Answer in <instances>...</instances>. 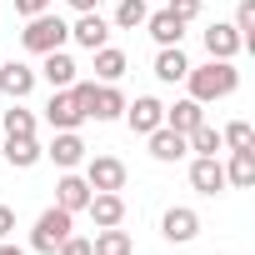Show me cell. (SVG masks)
Returning a JSON list of instances; mask_svg holds the SVG:
<instances>
[{
  "instance_id": "1",
  "label": "cell",
  "mask_w": 255,
  "mask_h": 255,
  "mask_svg": "<svg viewBox=\"0 0 255 255\" xmlns=\"http://www.w3.org/2000/svg\"><path fill=\"white\" fill-rule=\"evenodd\" d=\"M185 85H190V100L215 105V100H230L240 90V70H235V60H205V65L185 70Z\"/></svg>"
},
{
  "instance_id": "2",
  "label": "cell",
  "mask_w": 255,
  "mask_h": 255,
  "mask_svg": "<svg viewBox=\"0 0 255 255\" xmlns=\"http://www.w3.org/2000/svg\"><path fill=\"white\" fill-rule=\"evenodd\" d=\"M20 45H25L30 55L65 50V45H70V20H60L55 10H45V15H30V20H25V30H20Z\"/></svg>"
},
{
  "instance_id": "3",
  "label": "cell",
  "mask_w": 255,
  "mask_h": 255,
  "mask_svg": "<svg viewBox=\"0 0 255 255\" xmlns=\"http://www.w3.org/2000/svg\"><path fill=\"white\" fill-rule=\"evenodd\" d=\"M75 230V215L70 210H60V205H50V210H40L35 215V230H30V250L35 255H55L60 250V240Z\"/></svg>"
},
{
  "instance_id": "4",
  "label": "cell",
  "mask_w": 255,
  "mask_h": 255,
  "mask_svg": "<svg viewBox=\"0 0 255 255\" xmlns=\"http://www.w3.org/2000/svg\"><path fill=\"white\" fill-rule=\"evenodd\" d=\"M85 185L90 190H125V175H130V170H125V160L120 155H85Z\"/></svg>"
},
{
  "instance_id": "5",
  "label": "cell",
  "mask_w": 255,
  "mask_h": 255,
  "mask_svg": "<svg viewBox=\"0 0 255 255\" xmlns=\"http://www.w3.org/2000/svg\"><path fill=\"white\" fill-rule=\"evenodd\" d=\"M45 125H50V130H80V125H85V110H80V100H75L70 85H65V90H50V100H45Z\"/></svg>"
},
{
  "instance_id": "6",
  "label": "cell",
  "mask_w": 255,
  "mask_h": 255,
  "mask_svg": "<svg viewBox=\"0 0 255 255\" xmlns=\"http://www.w3.org/2000/svg\"><path fill=\"white\" fill-rule=\"evenodd\" d=\"M120 120L130 125L135 135H150V130L165 125V105H160L155 95H135V100H125V115H120Z\"/></svg>"
},
{
  "instance_id": "7",
  "label": "cell",
  "mask_w": 255,
  "mask_h": 255,
  "mask_svg": "<svg viewBox=\"0 0 255 255\" xmlns=\"http://www.w3.org/2000/svg\"><path fill=\"white\" fill-rule=\"evenodd\" d=\"M110 20L100 15V10H80L75 20H70V40L80 45V50H100V45H110Z\"/></svg>"
},
{
  "instance_id": "8",
  "label": "cell",
  "mask_w": 255,
  "mask_h": 255,
  "mask_svg": "<svg viewBox=\"0 0 255 255\" xmlns=\"http://www.w3.org/2000/svg\"><path fill=\"white\" fill-rule=\"evenodd\" d=\"M85 155H90V145L80 140V130H55L50 145H45V160H55L60 170H80Z\"/></svg>"
},
{
  "instance_id": "9",
  "label": "cell",
  "mask_w": 255,
  "mask_h": 255,
  "mask_svg": "<svg viewBox=\"0 0 255 255\" xmlns=\"http://www.w3.org/2000/svg\"><path fill=\"white\" fill-rule=\"evenodd\" d=\"M50 90H65V85H75L80 80V65H75V55L70 50H50V55H40V70H35Z\"/></svg>"
},
{
  "instance_id": "10",
  "label": "cell",
  "mask_w": 255,
  "mask_h": 255,
  "mask_svg": "<svg viewBox=\"0 0 255 255\" xmlns=\"http://www.w3.org/2000/svg\"><path fill=\"white\" fill-rule=\"evenodd\" d=\"M160 235H165L170 245H190V240L200 235V215H195L190 205H170V210L160 215Z\"/></svg>"
},
{
  "instance_id": "11",
  "label": "cell",
  "mask_w": 255,
  "mask_h": 255,
  "mask_svg": "<svg viewBox=\"0 0 255 255\" xmlns=\"http://www.w3.org/2000/svg\"><path fill=\"white\" fill-rule=\"evenodd\" d=\"M35 65H25V60H0V95L5 100H25L30 90H35Z\"/></svg>"
},
{
  "instance_id": "12",
  "label": "cell",
  "mask_w": 255,
  "mask_h": 255,
  "mask_svg": "<svg viewBox=\"0 0 255 255\" xmlns=\"http://www.w3.org/2000/svg\"><path fill=\"white\" fill-rule=\"evenodd\" d=\"M200 40H205V55H210V60H235V55L245 50L230 20H215V25H205V30H200Z\"/></svg>"
},
{
  "instance_id": "13",
  "label": "cell",
  "mask_w": 255,
  "mask_h": 255,
  "mask_svg": "<svg viewBox=\"0 0 255 255\" xmlns=\"http://www.w3.org/2000/svg\"><path fill=\"white\" fill-rule=\"evenodd\" d=\"M190 190H200V195H220L225 190V165H220V155H195L190 160Z\"/></svg>"
},
{
  "instance_id": "14",
  "label": "cell",
  "mask_w": 255,
  "mask_h": 255,
  "mask_svg": "<svg viewBox=\"0 0 255 255\" xmlns=\"http://www.w3.org/2000/svg\"><path fill=\"white\" fill-rule=\"evenodd\" d=\"M90 185H85V175L80 170H60V180H55V205L60 210H70V215H80L85 205H90Z\"/></svg>"
},
{
  "instance_id": "15",
  "label": "cell",
  "mask_w": 255,
  "mask_h": 255,
  "mask_svg": "<svg viewBox=\"0 0 255 255\" xmlns=\"http://www.w3.org/2000/svg\"><path fill=\"white\" fill-rule=\"evenodd\" d=\"M85 215L95 220V230H110V225H125V195L120 190H95Z\"/></svg>"
},
{
  "instance_id": "16",
  "label": "cell",
  "mask_w": 255,
  "mask_h": 255,
  "mask_svg": "<svg viewBox=\"0 0 255 255\" xmlns=\"http://www.w3.org/2000/svg\"><path fill=\"white\" fill-rule=\"evenodd\" d=\"M145 145H150V160H160V165H175V160H185V155H190L185 135H180V130H170V125L150 130V135H145Z\"/></svg>"
},
{
  "instance_id": "17",
  "label": "cell",
  "mask_w": 255,
  "mask_h": 255,
  "mask_svg": "<svg viewBox=\"0 0 255 255\" xmlns=\"http://www.w3.org/2000/svg\"><path fill=\"white\" fill-rule=\"evenodd\" d=\"M0 155H5V165H10V170H30V165H40V160H45V145H40L35 135H5Z\"/></svg>"
},
{
  "instance_id": "18",
  "label": "cell",
  "mask_w": 255,
  "mask_h": 255,
  "mask_svg": "<svg viewBox=\"0 0 255 255\" xmlns=\"http://www.w3.org/2000/svg\"><path fill=\"white\" fill-rule=\"evenodd\" d=\"M140 30H150V40H155V45H180V40H185V20H175L165 5H160V10H150Z\"/></svg>"
},
{
  "instance_id": "19",
  "label": "cell",
  "mask_w": 255,
  "mask_h": 255,
  "mask_svg": "<svg viewBox=\"0 0 255 255\" xmlns=\"http://www.w3.org/2000/svg\"><path fill=\"white\" fill-rule=\"evenodd\" d=\"M185 70H190V60H185L180 45H160V50H155V80H160V85H180Z\"/></svg>"
},
{
  "instance_id": "20",
  "label": "cell",
  "mask_w": 255,
  "mask_h": 255,
  "mask_svg": "<svg viewBox=\"0 0 255 255\" xmlns=\"http://www.w3.org/2000/svg\"><path fill=\"white\" fill-rule=\"evenodd\" d=\"M90 55H95V80H105V85H120V75L130 70V55L115 50V45H100V50H90Z\"/></svg>"
},
{
  "instance_id": "21",
  "label": "cell",
  "mask_w": 255,
  "mask_h": 255,
  "mask_svg": "<svg viewBox=\"0 0 255 255\" xmlns=\"http://www.w3.org/2000/svg\"><path fill=\"white\" fill-rule=\"evenodd\" d=\"M200 120H205V105H200V100H190V95H185V100H175V105H165V125H170V130H180V135H190Z\"/></svg>"
},
{
  "instance_id": "22",
  "label": "cell",
  "mask_w": 255,
  "mask_h": 255,
  "mask_svg": "<svg viewBox=\"0 0 255 255\" xmlns=\"http://www.w3.org/2000/svg\"><path fill=\"white\" fill-rule=\"evenodd\" d=\"M225 185H235V190H250V185H255V145H250V150H230Z\"/></svg>"
},
{
  "instance_id": "23",
  "label": "cell",
  "mask_w": 255,
  "mask_h": 255,
  "mask_svg": "<svg viewBox=\"0 0 255 255\" xmlns=\"http://www.w3.org/2000/svg\"><path fill=\"white\" fill-rule=\"evenodd\" d=\"M90 255H135V240L125 235L120 225H110V230H95V240H90Z\"/></svg>"
},
{
  "instance_id": "24",
  "label": "cell",
  "mask_w": 255,
  "mask_h": 255,
  "mask_svg": "<svg viewBox=\"0 0 255 255\" xmlns=\"http://www.w3.org/2000/svg\"><path fill=\"white\" fill-rule=\"evenodd\" d=\"M145 15H150V0H115L110 25H115V30H140V25H145Z\"/></svg>"
},
{
  "instance_id": "25",
  "label": "cell",
  "mask_w": 255,
  "mask_h": 255,
  "mask_svg": "<svg viewBox=\"0 0 255 255\" xmlns=\"http://www.w3.org/2000/svg\"><path fill=\"white\" fill-rule=\"evenodd\" d=\"M0 125H5V135H35V130H40V120H35V110H25L20 100H10V110L0 115Z\"/></svg>"
},
{
  "instance_id": "26",
  "label": "cell",
  "mask_w": 255,
  "mask_h": 255,
  "mask_svg": "<svg viewBox=\"0 0 255 255\" xmlns=\"http://www.w3.org/2000/svg\"><path fill=\"white\" fill-rule=\"evenodd\" d=\"M185 145H190V155H220V150H225V145H220V130H215L210 120L195 125V130L185 135Z\"/></svg>"
},
{
  "instance_id": "27",
  "label": "cell",
  "mask_w": 255,
  "mask_h": 255,
  "mask_svg": "<svg viewBox=\"0 0 255 255\" xmlns=\"http://www.w3.org/2000/svg\"><path fill=\"white\" fill-rule=\"evenodd\" d=\"M220 145H225V150H250V145H255V125H250V120H230L225 130H220Z\"/></svg>"
},
{
  "instance_id": "28",
  "label": "cell",
  "mask_w": 255,
  "mask_h": 255,
  "mask_svg": "<svg viewBox=\"0 0 255 255\" xmlns=\"http://www.w3.org/2000/svg\"><path fill=\"white\" fill-rule=\"evenodd\" d=\"M235 35H240V45L245 50H255V0H240V5H235Z\"/></svg>"
},
{
  "instance_id": "29",
  "label": "cell",
  "mask_w": 255,
  "mask_h": 255,
  "mask_svg": "<svg viewBox=\"0 0 255 255\" xmlns=\"http://www.w3.org/2000/svg\"><path fill=\"white\" fill-rule=\"evenodd\" d=\"M165 10H170L175 20H185V25H190V20H200V10H205V5H200V0H165Z\"/></svg>"
},
{
  "instance_id": "30",
  "label": "cell",
  "mask_w": 255,
  "mask_h": 255,
  "mask_svg": "<svg viewBox=\"0 0 255 255\" xmlns=\"http://www.w3.org/2000/svg\"><path fill=\"white\" fill-rule=\"evenodd\" d=\"M55 255H90V240H85V235H75V230H70V235H65V240H60V250H55Z\"/></svg>"
},
{
  "instance_id": "31",
  "label": "cell",
  "mask_w": 255,
  "mask_h": 255,
  "mask_svg": "<svg viewBox=\"0 0 255 255\" xmlns=\"http://www.w3.org/2000/svg\"><path fill=\"white\" fill-rule=\"evenodd\" d=\"M45 10H55V0H15V15H45Z\"/></svg>"
},
{
  "instance_id": "32",
  "label": "cell",
  "mask_w": 255,
  "mask_h": 255,
  "mask_svg": "<svg viewBox=\"0 0 255 255\" xmlns=\"http://www.w3.org/2000/svg\"><path fill=\"white\" fill-rule=\"evenodd\" d=\"M5 235H15V210L0 205V240H5Z\"/></svg>"
},
{
  "instance_id": "33",
  "label": "cell",
  "mask_w": 255,
  "mask_h": 255,
  "mask_svg": "<svg viewBox=\"0 0 255 255\" xmlns=\"http://www.w3.org/2000/svg\"><path fill=\"white\" fill-rule=\"evenodd\" d=\"M0 255H25V245H15V240L5 235V240H0Z\"/></svg>"
},
{
  "instance_id": "34",
  "label": "cell",
  "mask_w": 255,
  "mask_h": 255,
  "mask_svg": "<svg viewBox=\"0 0 255 255\" xmlns=\"http://www.w3.org/2000/svg\"><path fill=\"white\" fill-rule=\"evenodd\" d=\"M65 5H70V10L80 15V10H95V0H65Z\"/></svg>"
},
{
  "instance_id": "35",
  "label": "cell",
  "mask_w": 255,
  "mask_h": 255,
  "mask_svg": "<svg viewBox=\"0 0 255 255\" xmlns=\"http://www.w3.org/2000/svg\"><path fill=\"white\" fill-rule=\"evenodd\" d=\"M155 5H165V0H155Z\"/></svg>"
}]
</instances>
